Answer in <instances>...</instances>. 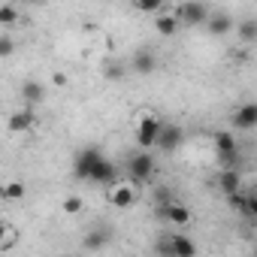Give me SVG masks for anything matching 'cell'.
I'll return each instance as SVG.
<instances>
[{
  "label": "cell",
  "mask_w": 257,
  "mask_h": 257,
  "mask_svg": "<svg viewBox=\"0 0 257 257\" xmlns=\"http://www.w3.org/2000/svg\"><path fill=\"white\" fill-rule=\"evenodd\" d=\"M76 176L79 179H88V182H97V185H115V179H118V170H115V164L97 149V146H88V149H82L79 155H76Z\"/></svg>",
  "instance_id": "6da1fadb"
},
{
  "label": "cell",
  "mask_w": 257,
  "mask_h": 257,
  "mask_svg": "<svg viewBox=\"0 0 257 257\" xmlns=\"http://www.w3.org/2000/svg\"><path fill=\"white\" fill-rule=\"evenodd\" d=\"M215 149H218V158L224 164V170H236V161H239V143L230 131H218L215 134Z\"/></svg>",
  "instance_id": "7a4b0ae2"
},
{
  "label": "cell",
  "mask_w": 257,
  "mask_h": 257,
  "mask_svg": "<svg viewBox=\"0 0 257 257\" xmlns=\"http://www.w3.org/2000/svg\"><path fill=\"white\" fill-rule=\"evenodd\" d=\"M127 176H131V185H140L146 179L155 176V158L152 152H137L131 161H127Z\"/></svg>",
  "instance_id": "3957f363"
},
{
  "label": "cell",
  "mask_w": 257,
  "mask_h": 257,
  "mask_svg": "<svg viewBox=\"0 0 257 257\" xmlns=\"http://www.w3.org/2000/svg\"><path fill=\"white\" fill-rule=\"evenodd\" d=\"M182 140H185V131H182L179 124L161 121V131H158V140H155V146H158L161 152H176V149L182 146Z\"/></svg>",
  "instance_id": "277c9868"
},
{
  "label": "cell",
  "mask_w": 257,
  "mask_h": 257,
  "mask_svg": "<svg viewBox=\"0 0 257 257\" xmlns=\"http://www.w3.org/2000/svg\"><path fill=\"white\" fill-rule=\"evenodd\" d=\"M173 16L179 19V25H206L212 10L206 4H182V7L173 10Z\"/></svg>",
  "instance_id": "5b68a950"
},
{
  "label": "cell",
  "mask_w": 257,
  "mask_h": 257,
  "mask_svg": "<svg viewBox=\"0 0 257 257\" xmlns=\"http://www.w3.org/2000/svg\"><path fill=\"white\" fill-rule=\"evenodd\" d=\"M140 200V191H137V185H131V182H121V185H112V191H109V203H112V209H131L134 203Z\"/></svg>",
  "instance_id": "8992f818"
},
{
  "label": "cell",
  "mask_w": 257,
  "mask_h": 257,
  "mask_svg": "<svg viewBox=\"0 0 257 257\" xmlns=\"http://www.w3.org/2000/svg\"><path fill=\"white\" fill-rule=\"evenodd\" d=\"M158 131H161V118L158 115H146L140 121V127H137V146H140V152H149L155 146Z\"/></svg>",
  "instance_id": "52a82bcc"
},
{
  "label": "cell",
  "mask_w": 257,
  "mask_h": 257,
  "mask_svg": "<svg viewBox=\"0 0 257 257\" xmlns=\"http://www.w3.org/2000/svg\"><path fill=\"white\" fill-rule=\"evenodd\" d=\"M112 236H115V230L106 227V224H100V227H91V230L85 233L82 245H85L88 251H100V248H106V245L112 242Z\"/></svg>",
  "instance_id": "ba28073f"
},
{
  "label": "cell",
  "mask_w": 257,
  "mask_h": 257,
  "mask_svg": "<svg viewBox=\"0 0 257 257\" xmlns=\"http://www.w3.org/2000/svg\"><path fill=\"white\" fill-rule=\"evenodd\" d=\"M131 64H134V73H140V76H152V73L158 70V55H155L152 49L143 46V49L134 52V61H131Z\"/></svg>",
  "instance_id": "9c48e42d"
},
{
  "label": "cell",
  "mask_w": 257,
  "mask_h": 257,
  "mask_svg": "<svg viewBox=\"0 0 257 257\" xmlns=\"http://www.w3.org/2000/svg\"><path fill=\"white\" fill-rule=\"evenodd\" d=\"M19 94H22L25 106H28V109H34V106H40V103L46 100V85H43V82H37V79H28V82H22Z\"/></svg>",
  "instance_id": "30bf717a"
},
{
  "label": "cell",
  "mask_w": 257,
  "mask_h": 257,
  "mask_svg": "<svg viewBox=\"0 0 257 257\" xmlns=\"http://www.w3.org/2000/svg\"><path fill=\"white\" fill-rule=\"evenodd\" d=\"M158 212H161V218H167L176 227H185L191 221V209L182 206V203H164V206H158Z\"/></svg>",
  "instance_id": "8fae6325"
},
{
  "label": "cell",
  "mask_w": 257,
  "mask_h": 257,
  "mask_svg": "<svg viewBox=\"0 0 257 257\" xmlns=\"http://www.w3.org/2000/svg\"><path fill=\"white\" fill-rule=\"evenodd\" d=\"M254 124H257V103H242L233 112V127L236 131H251Z\"/></svg>",
  "instance_id": "7c38bea8"
},
{
  "label": "cell",
  "mask_w": 257,
  "mask_h": 257,
  "mask_svg": "<svg viewBox=\"0 0 257 257\" xmlns=\"http://www.w3.org/2000/svg\"><path fill=\"white\" fill-rule=\"evenodd\" d=\"M170 245L176 257H197V242L185 233H170Z\"/></svg>",
  "instance_id": "4fadbf2b"
},
{
  "label": "cell",
  "mask_w": 257,
  "mask_h": 257,
  "mask_svg": "<svg viewBox=\"0 0 257 257\" xmlns=\"http://www.w3.org/2000/svg\"><path fill=\"white\" fill-rule=\"evenodd\" d=\"M34 124H37V112H34V109H28V106L10 115V131H16V134H22V131H31Z\"/></svg>",
  "instance_id": "5bb4252c"
},
{
  "label": "cell",
  "mask_w": 257,
  "mask_h": 257,
  "mask_svg": "<svg viewBox=\"0 0 257 257\" xmlns=\"http://www.w3.org/2000/svg\"><path fill=\"white\" fill-rule=\"evenodd\" d=\"M218 188H221V194H227V197L239 194V191H242L239 170H221V173H218Z\"/></svg>",
  "instance_id": "9a60e30c"
},
{
  "label": "cell",
  "mask_w": 257,
  "mask_h": 257,
  "mask_svg": "<svg viewBox=\"0 0 257 257\" xmlns=\"http://www.w3.org/2000/svg\"><path fill=\"white\" fill-rule=\"evenodd\" d=\"M155 28H158V34L161 37H173L182 25H179V19L173 16V10H164V13H158V22H155Z\"/></svg>",
  "instance_id": "2e32d148"
},
{
  "label": "cell",
  "mask_w": 257,
  "mask_h": 257,
  "mask_svg": "<svg viewBox=\"0 0 257 257\" xmlns=\"http://www.w3.org/2000/svg\"><path fill=\"white\" fill-rule=\"evenodd\" d=\"M227 31H233V19H230L227 13H212V16H209V34L221 37V34H227Z\"/></svg>",
  "instance_id": "e0dca14e"
},
{
  "label": "cell",
  "mask_w": 257,
  "mask_h": 257,
  "mask_svg": "<svg viewBox=\"0 0 257 257\" xmlns=\"http://www.w3.org/2000/svg\"><path fill=\"white\" fill-rule=\"evenodd\" d=\"M61 209H64V215H79V212L85 209V200H82L79 194H67L64 203H61Z\"/></svg>",
  "instance_id": "ac0fdd59"
},
{
  "label": "cell",
  "mask_w": 257,
  "mask_h": 257,
  "mask_svg": "<svg viewBox=\"0 0 257 257\" xmlns=\"http://www.w3.org/2000/svg\"><path fill=\"white\" fill-rule=\"evenodd\" d=\"M19 7H13V4H4V7H0V25H4V28H13L16 22H19Z\"/></svg>",
  "instance_id": "d6986e66"
},
{
  "label": "cell",
  "mask_w": 257,
  "mask_h": 257,
  "mask_svg": "<svg viewBox=\"0 0 257 257\" xmlns=\"http://www.w3.org/2000/svg\"><path fill=\"white\" fill-rule=\"evenodd\" d=\"M0 197L4 200H22L25 197V185L22 182H7L4 188H0Z\"/></svg>",
  "instance_id": "ffe728a7"
},
{
  "label": "cell",
  "mask_w": 257,
  "mask_h": 257,
  "mask_svg": "<svg viewBox=\"0 0 257 257\" xmlns=\"http://www.w3.org/2000/svg\"><path fill=\"white\" fill-rule=\"evenodd\" d=\"M155 254H158V257H176V254H173V245H170V236H161V239L155 242Z\"/></svg>",
  "instance_id": "44dd1931"
},
{
  "label": "cell",
  "mask_w": 257,
  "mask_h": 257,
  "mask_svg": "<svg viewBox=\"0 0 257 257\" xmlns=\"http://www.w3.org/2000/svg\"><path fill=\"white\" fill-rule=\"evenodd\" d=\"M239 34H242L245 43H254V40H257V25H254V22H242V25H239Z\"/></svg>",
  "instance_id": "7402d4cb"
},
{
  "label": "cell",
  "mask_w": 257,
  "mask_h": 257,
  "mask_svg": "<svg viewBox=\"0 0 257 257\" xmlns=\"http://www.w3.org/2000/svg\"><path fill=\"white\" fill-rule=\"evenodd\" d=\"M13 52H16V40L10 34H4V37H0V58H10Z\"/></svg>",
  "instance_id": "603a6c76"
},
{
  "label": "cell",
  "mask_w": 257,
  "mask_h": 257,
  "mask_svg": "<svg viewBox=\"0 0 257 257\" xmlns=\"http://www.w3.org/2000/svg\"><path fill=\"white\" fill-rule=\"evenodd\" d=\"M137 10H140V13H164L167 7H164V4H140Z\"/></svg>",
  "instance_id": "cb8c5ba5"
},
{
  "label": "cell",
  "mask_w": 257,
  "mask_h": 257,
  "mask_svg": "<svg viewBox=\"0 0 257 257\" xmlns=\"http://www.w3.org/2000/svg\"><path fill=\"white\" fill-rule=\"evenodd\" d=\"M106 76H109V79H121V76H124V70H121L118 64H112V67H106Z\"/></svg>",
  "instance_id": "d4e9b609"
},
{
  "label": "cell",
  "mask_w": 257,
  "mask_h": 257,
  "mask_svg": "<svg viewBox=\"0 0 257 257\" xmlns=\"http://www.w3.org/2000/svg\"><path fill=\"white\" fill-rule=\"evenodd\" d=\"M4 245H10V242H7V227L0 224V248H4Z\"/></svg>",
  "instance_id": "484cf974"
}]
</instances>
